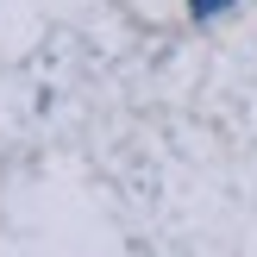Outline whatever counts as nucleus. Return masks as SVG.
Listing matches in <instances>:
<instances>
[{"instance_id": "obj_1", "label": "nucleus", "mask_w": 257, "mask_h": 257, "mask_svg": "<svg viewBox=\"0 0 257 257\" xmlns=\"http://www.w3.org/2000/svg\"><path fill=\"white\" fill-rule=\"evenodd\" d=\"M188 13L195 19H220V13H232V0H188Z\"/></svg>"}]
</instances>
